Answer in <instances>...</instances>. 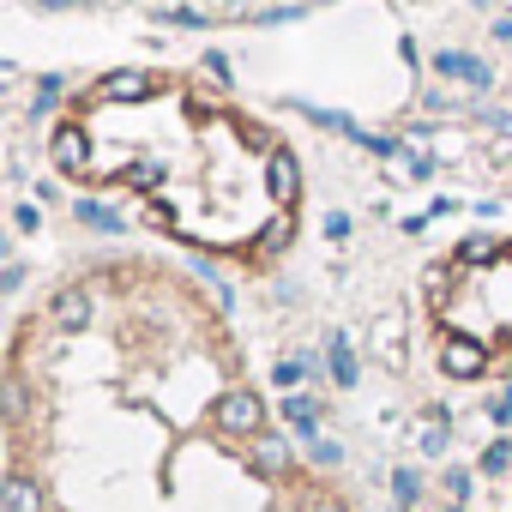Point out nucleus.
Masks as SVG:
<instances>
[{
	"instance_id": "obj_4",
	"label": "nucleus",
	"mask_w": 512,
	"mask_h": 512,
	"mask_svg": "<svg viewBox=\"0 0 512 512\" xmlns=\"http://www.w3.org/2000/svg\"><path fill=\"white\" fill-rule=\"evenodd\" d=\"M253 464H260L266 476H284V470H290V446L272 440V434H260V440H253Z\"/></svg>"
},
{
	"instance_id": "obj_5",
	"label": "nucleus",
	"mask_w": 512,
	"mask_h": 512,
	"mask_svg": "<svg viewBox=\"0 0 512 512\" xmlns=\"http://www.w3.org/2000/svg\"><path fill=\"white\" fill-rule=\"evenodd\" d=\"M7 512H43V494H37L31 476H13L7 482Z\"/></svg>"
},
{
	"instance_id": "obj_13",
	"label": "nucleus",
	"mask_w": 512,
	"mask_h": 512,
	"mask_svg": "<svg viewBox=\"0 0 512 512\" xmlns=\"http://www.w3.org/2000/svg\"><path fill=\"white\" fill-rule=\"evenodd\" d=\"M79 217H85V223H97V229H115V217H109L103 205H79Z\"/></svg>"
},
{
	"instance_id": "obj_11",
	"label": "nucleus",
	"mask_w": 512,
	"mask_h": 512,
	"mask_svg": "<svg viewBox=\"0 0 512 512\" xmlns=\"http://www.w3.org/2000/svg\"><path fill=\"white\" fill-rule=\"evenodd\" d=\"M332 374H338V380H344V386H350V380H356V356H350V350H344V344H338V350H332Z\"/></svg>"
},
{
	"instance_id": "obj_14",
	"label": "nucleus",
	"mask_w": 512,
	"mask_h": 512,
	"mask_svg": "<svg viewBox=\"0 0 512 512\" xmlns=\"http://www.w3.org/2000/svg\"><path fill=\"white\" fill-rule=\"evenodd\" d=\"M302 380V362H278V386H296Z\"/></svg>"
},
{
	"instance_id": "obj_6",
	"label": "nucleus",
	"mask_w": 512,
	"mask_h": 512,
	"mask_svg": "<svg viewBox=\"0 0 512 512\" xmlns=\"http://www.w3.org/2000/svg\"><path fill=\"white\" fill-rule=\"evenodd\" d=\"M434 67H440V73H452V79H464V85H488V67H476L470 55H440Z\"/></svg>"
},
{
	"instance_id": "obj_9",
	"label": "nucleus",
	"mask_w": 512,
	"mask_h": 512,
	"mask_svg": "<svg viewBox=\"0 0 512 512\" xmlns=\"http://www.w3.org/2000/svg\"><path fill=\"white\" fill-rule=\"evenodd\" d=\"M446 368H452V374H476V368H482V356H470V344H458V338H452V344H446Z\"/></svg>"
},
{
	"instance_id": "obj_3",
	"label": "nucleus",
	"mask_w": 512,
	"mask_h": 512,
	"mask_svg": "<svg viewBox=\"0 0 512 512\" xmlns=\"http://www.w3.org/2000/svg\"><path fill=\"white\" fill-rule=\"evenodd\" d=\"M49 320H55L61 332L85 326V320H91V296H85V290H61V296H55V308H49Z\"/></svg>"
},
{
	"instance_id": "obj_2",
	"label": "nucleus",
	"mask_w": 512,
	"mask_h": 512,
	"mask_svg": "<svg viewBox=\"0 0 512 512\" xmlns=\"http://www.w3.org/2000/svg\"><path fill=\"white\" fill-rule=\"evenodd\" d=\"M55 163L67 175H91V133L85 127H61L55 133Z\"/></svg>"
},
{
	"instance_id": "obj_15",
	"label": "nucleus",
	"mask_w": 512,
	"mask_h": 512,
	"mask_svg": "<svg viewBox=\"0 0 512 512\" xmlns=\"http://www.w3.org/2000/svg\"><path fill=\"white\" fill-rule=\"evenodd\" d=\"M506 464H512V452H506V446H494V452L482 458V470H506Z\"/></svg>"
},
{
	"instance_id": "obj_1",
	"label": "nucleus",
	"mask_w": 512,
	"mask_h": 512,
	"mask_svg": "<svg viewBox=\"0 0 512 512\" xmlns=\"http://www.w3.org/2000/svg\"><path fill=\"white\" fill-rule=\"evenodd\" d=\"M217 422L235 428V434H260L266 410H260V398H253V392H229V398H217Z\"/></svg>"
},
{
	"instance_id": "obj_16",
	"label": "nucleus",
	"mask_w": 512,
	"mask_h": 512,
	"mask_svg": "<svg viewBox=\"0 0 512 512\" xmlns=\"http://www.w3.org/2000/svg\"><path fill=\"white\" fill-rule=\"evenodd\" d=\"M308 512H344V506H338V500H326V494H320V500H314V506H308Z\"/></svg>"
},
{
	"instance_id": "obj_8",
	"label": "nucleus",
	"mask_w": 512,
	"mask_h": 512,
	"mask_svg": "<svg viewBox=\"0 0 512 512\" xmlns=\"http://www.w3.org/2000/svg\"><path fill=\"white\" fill-rule=\"evenodd\" d=\"M272 193H278V199H290V193H296V163H290V151H278V157H272Z\"/></svg>"
},
{
	"instance_id": "obj_7",
	"label": "nucleus",
	"mask_w": 512,
	"mask_h": 512,
	"mask_svg": "<svg viewBox=\"0 0 512 512\" xmlns=\"http://www.w3.org/2000/svg\"><path fill=\"white\" fill-rule=\"evenodd\" d=\"M145 91H151L145 73H115V79L103 85V97H115V103H133V97H145Z\"/></svg>"
},
{
	"instance_id": "obj_12",
	"label": "nucleus",
	"mask_w": 512,
	"mask_h": 512,
	"mask_svg": "<svg viewBox=\"0 0 512 512\" xmlns=\"http://www.w3.org/2000/svg\"><path fill=\"white\" fill-rule=\"evenodd\" d=\"M392 488H398V506H410V500H416V488H422V482H416V476H410V470H398V476H392Z\"/></svg>"
},
{
	"instance_id": "obj_17",
	"label": "nucleus",
	"mask_w": 512,
	"mask_h": 512,
	"mask_svg": "<svg viewBox=\"0 0 512 512\" xmlns=\"http://www.w3.org/2000/svg\"><path fill=\"white\" fill-rule=\"evenodd\" d=\"M43 7H61V0H43Z\"/></svg>"
},
{
	"instance_id": "obj_10",
	"label": "nucleus",
	"mask_w": 512,
	"mask_h": 512,
	"mask_svg": "<svg viewBox=\"0 0 512 512\" xmlns=\"http://www.w3.org/2000/svg\"><path fill=\"white\" fill-rule=\"evenodd\" d=\"M284 416H290L296 428H308V422H314V398H284Z\"/></svg>"
}]
</instances>
